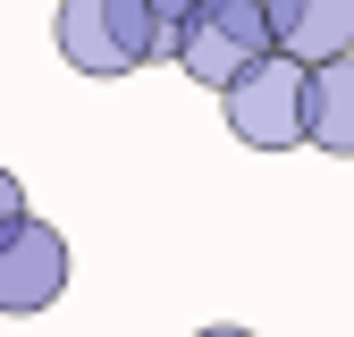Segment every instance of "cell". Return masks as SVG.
<instances>
[{"instance_id":"1","label":"cell","mask_w":354,"mask_h":337,"mask_svg":"<svg viewBox=\"0 0 354 337\" xmlns=\"http://www.w3.org/2000/svg\"><path fill=\"white\" fill-rule=\"evenodd\" d=\"M219 110H228V135L253 144V152H295V144H313V68L270 51V59H253L228 93H219Z\"/></svg>"},{"instance_id":"2","label":"cell","mask_w":354,"mask_h":337,"mask_svg":"<svg viewBox=\"0 0 354 337\" xmlns=\"http://www.w3.org/2000/svg\"><path fill=\"white\" fill-rule=\"evenodd\" d=\"M51 34L76 76H136L144 59H160V26L144 0H59Z\"/></svg>"},{"instance_id":"3","label":"cell","mask_w":354,"mask_h":337,"mask_svg":"<svg viewBox=\"0 0 354 337\" xmlns=\"http://www.w3.org/2000/svg\"><path fill=\"white\" fill-rule=\"evenodd\" d=\"M279 42H270V9L261 0H203V9L186 17V34H177V68H186L194 84H211V93H228V84L253 68V59H270Z\"/></svg>"},{"instance_id":"4","label":"cell","mask_w":354,"mask_h":337,"mask_svg":"<svg viewBox=\"0 0 354 337\" xmlns=\"http://www.w3.org/2000/svg\"><path fill=\"white\" fill-rule=\"evenodd\" d=\"M59 287H68V244L51 220H26L17 228H0V312H51L59 304Z\"/></svg>"},{"instance_id":"5","label":"cell","mask_w":354,"mask_h":337,"mask_svg":"<svg viewBox=\"0 0 354 337\" xmlns=\"http://www.w3.org/2000/svg\"><path fill=\"white\" fill-rule=\"evenodd\" d=\"M270 42L304 68H329L354 51V0H270Z\"/></svg>"},{"instance_id":"6","label":"cell","mask_w":354,"mask_h":337,"mask_svg":"<svg viewBox=\"0 0 354 337\" xmlns=\"http://www.w3.org/2000/svg\"><path fill=\"white\" fill-rule=\"evenodd\" d=\"M313 144L321 152H354V51L313 68Z\"/></svg>"},{"instance_id":"7","label":"cell","mask_w":354,"mask_h":337,"mask_svg":"<svg viewBox=\"0 0 354 337\" xmlns=\"http://www.w3.org/2000/svg\"><path fill=\"white\" fill-rule=\"evenodd\" d=\"M17 220H26V194H17L9 168H0V228H17Z\"/></svg>"},{"instance_id":"8","label":"cell","mask_w":354,"mask_h":337,"mask_svg":"<svg viewBox=\"0 0 354 337\" xmlns=\"http://www.w3.org/2000/svg\"><path fill=\"white\" fill-rule=\"evenodd\" d=\"M194 337H253V329H228V320H219V329H194Z\"/></svg>"},{"instance_id":"9","label":"cell","mask_w":354,"mask_h":337,"mask_svg":"<svg viewBox=\"0 0 354 337\" xmlns=\"http://www.w3.org/2000/svg\"><path fill=\"white\" fill-rule=\"evenodd\" d=\"M261 9H270V0H261Z\"/></svg>"}]
</instances>
